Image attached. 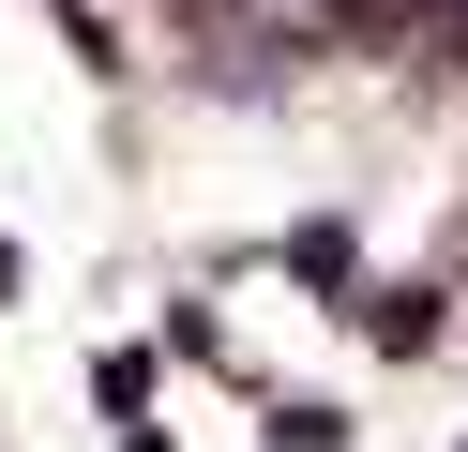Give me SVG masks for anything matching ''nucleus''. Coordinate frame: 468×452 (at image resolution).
I'll return each instance as SVG.
<instances>
[{"label": "nucleus", "mask_w": 468, "mask_h": 452, "mask_svg": "<svg viewBox=\"0 0 468 452\" xmlns=\"http://www.w3.org/2000/svg\"><path fill=\"white\" fill-rule=\"evenodd\" d=\"M272 452H347V407H317V392H287V407H272Z\"/></svg>", "instance_id": "obj_1"}, {"label": "nucleus", "mask_w": 468, "mask_h": 452, "mask_svg": "<svg viewBox=\"0 0 468 452\" xmlns=\"http://www.w3.org/2000/svg\"><path fill=\"white\" fill-rule=\"evenodd\" d=\"M91 392H106V407L136 422V407H152V347H106V362H91Z\"/></svg>", "instance_id": "obj_2"}]
</instances>
